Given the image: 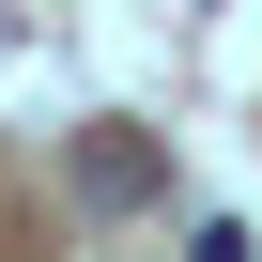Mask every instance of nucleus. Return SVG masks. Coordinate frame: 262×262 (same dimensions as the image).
<instances>
[{
	"mask_svg": "<svg viewBox=\"0 0 262 262\" xmlns=\"http://www.w3.org/2000/svg\"><path fill=\"white\" fill-rule=\"evenodd\" d=\"M77 201H155V139H123V123H108V139H77Z\"/></svg>",
	"mask_w": 262,
	"mask_h": 262,
	"instance_id": "obj_1",
	"label": "nucleus"
}]
</instances>
